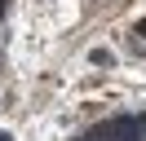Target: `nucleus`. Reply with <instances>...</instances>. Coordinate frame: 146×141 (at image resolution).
I'll use <instances>...</instances> for the list:
<instances>
[{
    "mask_svg": "<svg viewBox=\"0 0 146 141\" xmlns=\"http://www.w3.org/2000/svg\"><path fill=\"white\" fill-rule=\"evenodd\" d=\"M0 141H13V137H9V132H0Z\"/></svg>",
    "mask_w": 146,
    "mask_h": 141,
    "instance_id": "obj_3",
    "label": "nucleus"
},
{
    "mask_svg": "<svg viewBox=\"0 0 146 141\" xmlns=\"http://www.w3.org/2000/svg\"><path fill=\"white\" fill-rule=\"evenodd\" d=\"M89 62H93V66H111V62H115V53H111V49H93Z\"/></svg>",
    "mask_w": 146,
    "mask_h": 141,
    "instance_id": "obj_2",
    "label": "nucleus"
},
{
    "mask_svg": "<svg viewBox=\"0 0 146 141\" xmlns=\"http://www.w3.org/2000/svg\"><path fill=\"white\" fill-rule=\"evenodd\" d=\"M84 141H146V132H142V119H133V115H115V119L98 123Z\"/></svg>",
    "mask_w": 146,
    "mask_h": 141,
    "instance_id": "obj_1",
    "label": "nucleus"
}]
</instances>
